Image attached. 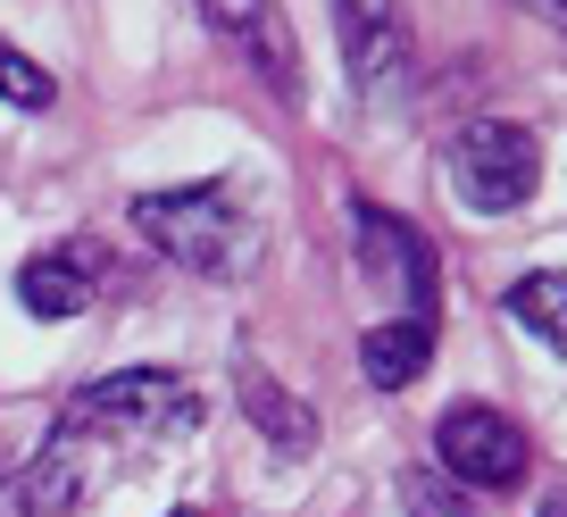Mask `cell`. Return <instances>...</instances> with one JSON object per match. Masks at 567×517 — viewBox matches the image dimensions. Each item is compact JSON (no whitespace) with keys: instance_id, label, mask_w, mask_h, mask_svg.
Returning <instances> with one entry per match:
<instances>
[{"instance_id":"1","label":"cell","mask_w":567,"mask_h":517,"mask_svg":"<svg viewBox=\"0 0 567 517\" xmlns=\"http://www.w3.org/2000/svg\"><path fill=\"white\" fill-rule=\"evenodd\" d=\"M134 234L159 259H176L184 276H209V285H234V276L259 268V217L243 209L226 176L209 184H176V193H134Z\"/></svg>"},{"instance_id":"2","label":"cell","mask_w":567,"mask_h":517,"mask_svg":"<svg viewBox=\"0 0 567 517\" xmlns=\"http://www.w3.org/2000/svg\"><path fill=\"white\" fill-rule=\"evenodd\" d=\"M59 426H75L92 451L101 443H117V451L176 443V434L200 426V393L176 368H125V375H101V384H84V393H68Z\"/></svg>"},{"instance_id":"3","label":"cell","mask_w":567,"mask_h":517,"mask_svg":"<svg viewBox=\"0 0 567 517\" xmlns=\"http://www.w3.org/2000/svg\"><path fill=\"white\" fill-rule=\"evenodd\" d=\"M443 176L460 193V209L476 217H509L543 193V143H534V125L517 117H467L443 151Z\"/></svg>"},{"instance_id":"4","label":"cell","mask_w":567,"mask_h":517,"mask_svg":"<svg viewBox=\"0 0 567 517\" xmlns=\"http://www.w3.org/2000/svg\"><path fill=\"white\" fill-rule=\"evenodd\" d=\"M334 34H342V68L368 117H409L417 108V34H409L401 0H334Z\"/></svg>"},{"instance_id":"5","label":"cell","mask_w":567,"mask_h":517,"mask_svg":"<svg viewBox=\"0 0 567 517\" xmlns=\"http://www.w3.org/2000/svg\"><path fill=\"white\" fill-rule=\"evenodd\" d=\"M534 467V443L517 417L484 410V401H460V410H443V426H434V476L460 484V493H517Z\"/></svg>"},{"instance_id":"6","label":"cell","mask_w":567,"mask_h":517,"mask_svg":"<svg viewBox=\"0 0 567 517\" xmlns=\"http://www.w3.org/2000/svg\"><path fill=\"white\" fill-rule=\"evenodd\" d=\"M351 242H359V276L368 285H384L401 309H434V242L409 217L375 209V200H351Z\"/></svg>"},{"instance_id":"7","label":"cell","mask_w":567,"mask_h":517,"mask_svg":"<svg viewBox=\"0 0 567 517\" xmlns=\"http://www.w3.org/2000/svg\"><path fill=\"white\" fill-rule=\"evenodd\" d=\"M92 493V443L75 426H51V443L25 459V476L9 484V509L18 517H68Z\"/></svg>"},{"instance_id":"8","label":"cell","mask_w":567,"mask_h":517,"mask_svg":"<svg viewBox=\"0 0 567 517\" xmlns=\"http://www.w3.org/2000/svg\"><path fill=\"white\" fill-rule=\"evenodd\" d=\"M434 342H443V318L434 309H401V318L359 334V375H368L375 393H409L425 375V359H434Z\"/></svg>"},{"instance_id":"9","label":"cell","mask_w":567,"mask_h":517,"mask_svg":"<svg viewBox=\"0 0 567 517\" xmlns=\"http://www.w3.org/2000/svg\"><path fill=\"white\" fill-rule=\"evenodd\" d=\"M84 301H92V250L84 242H59V250H42V259L18 268V309H25V318L68 325Z\"/></svg>"},{"instance_id":"10","label":"cell","mask_w":567,"mask_h":517,"mask_svg":"<svg viewBox=\"0 0 567 517\" xmlns=\"http://www.w3.org/2000/svg\"><path fill=\"white\" fill-rule=\"evenodd\" d=\"M234 393H243V417L284 451V459H309V451H318V410L292 401V393H276V375H267V368H243V375H234Z\"/></svg>"},{"instance_id":"11","label":"cell","mask_w":567,"mask_h":517,"mask_svg":"<svg viewBox=\"0 0 567 517\" xmlns=\"http://www.w3.org/2000/svg\"><path fill=\"white\" fill-rule=\"evenodd\" d=\"M501 309H509V318L526 325L534 342H567V285H559L550 268H543V276H517Z\"/></svg>"},{"instance_id":"12","label":"cell","mask_w":567,"mask_h":517,"mask_svg":"<svg viewBox=\"0 0 567 517\" xmlns=\"http://www.w3.org/2000/svg\"><path fill=\"white\" fill-rule=\"evenodd\" d=\"M0 101H9V108H25V117H42V108L59 101V75L42 68V59H25L9 34H0Z\"/></svg>"},{"instance_id":"13","label":"cell","mask_w":567,"mask_h":517,"mask_svg":"<svg viewBox=\"0 0 567 517\" xmlns=\"http://www.w3.org/2000/svg\"><path fill=\"white\" fill-rule=\"evenodd\" d=\"M401 509L409 517H493L476 493H460V484L425 476V467H401Z\"/></svg>"},{"instance_id":"14","label":"cell","mask_w":567,"mask_h":517,"mask_svg":"<svg viewBox=\"0 0 567 517\" xmlns=\"http://www.w3.org/2000/svg\"><path fill=\"white\" fill-rule=\"evenodd\" d=\"M517 9H534V18H567V0H517Z\"/></svg>"},{"instance_id":"15","label":"cell","mask_w":567,"mask_h":517,"mask_svg":"<svg viewBox=\"0 0 567 517\" xmlns=\"http://www.w3.org/2000/svg\"><path fill=\"white\" fill-rule=\"evenodd\" d=\"M534 517H567V500H559V493H543V509H534Z\"/></svg>"},{"instance_id":"16","label":"cell","mask_w":567,"mask_h":517,"mask_svg":"<svg viewBox=\"0 0 567 517\" xmlns=\"http://www.w3.org/2000/svg\"><path fill=\"white\" fill-rule=\"evenodd\" d=\"M167 517H193V509H167Z\"/></svg>"}]
</instances>
